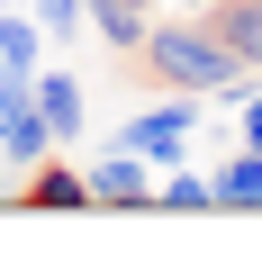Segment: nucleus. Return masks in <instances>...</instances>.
<instances>
[{
	"label": "nucleus",
	"mask_w": 262,
	"mask_h": 262,
	"mask_svg": "<svg viewBox=\"0 0 262 262\" xmlns=\"http://www.w3.org/2000/svg\"><path fill=\"white\" fill-rule=\"evenodd\" d=\"M136 63H145L163 91H199V100H217L226 118L244 108V81H253V73L235 63V46H226L208 18H163L154 36H145V54H136Z\"/></svg>",
	"instance_id": "nucleus-1"
},
{
	"label": "nucleus",
	"mask_w": 262,
	"mask_h": 262,
	"mask_svg": "<svg viewBox=\"0 0 262 262\" xmlns=\"http://www.w3.org/2000/svg\"><path fill=\"white\" fill-rule=\"evenodd\" d=\"M199 108H208L199 91H172L163 108H136L127 127H118V145H136V154L154 163V172H172V163H181V136L199 127Z\"/></svg>",
	"instance_id": "nucleus-2"
},
{
	"label": "nucleus",
	"mask_w": 262,
	"mask_h": 262,
	"mask_svg": "<svg viewBox=\"0 0 262 262\" xmlns=\"http://www.w3.org/2000/svg\"><path fill=\"white\" fill-rule=\"evenodd\" d=\"M154 163L136 154V145H108L100 163H91V199H108V208H145V199H154Z\"/></svg>",
	"instance_id": "nucleus-3"
},
{
	"label": "nucleus",
	"mask_w": 262,
	"mask_h": 262,
	"mask_svg": "<svg viewBox=\"0 0 262 262\" xmlns=\"http://www.w3.org/2000/svg\"><path fill=\"white\" fill-rule=\"evenodd\" d=\"M46 154H54L46 108H36V100H27V108H9V118H0V163H9V172H36Z\"/></svg>",
	"instance_id": "nucleus-4"
},
{
	"label": "nucleus",
	"mask_w": 262,
	"mask_h": 262,
	"mask_svg": "<svg viewBox=\"0 0 262 262\" xmlns=\"http://www.w3.org/2000/svg\"><path fill=\"white\" fill-rule=\"evenodd\" d=\"M81 27H100V46H118V54H145L154 9H136V0H81Z\"/></svg>",
	"instance_id": "nucleus-5"
},
{
	"label": "nucleus",
	"mask_w": 262,
	"mask_h": 262,
	"mask_svg": "<svg viewBox=\"0 0 262 262\" xmlns=\"http://www.w3.org/2000/svg\"><path fill=\"white\" fill-rule=\"evenodd\" d=\"M217 208H262V145H226V163L208 172Z\"/></svg>",
	"instance_id": "nucleus-6"
},
{
	"label": "nucleus",
	"mask_w": 262,
	"mask_h": 262,
	"mask_svg": "<svg viewBox=\"0 0 262 262\" xmlns=\"http://www.w3.org/2000/svg\"><path fill=\"white\" fill-rule=\"evenodd\" d=\"M199 18H208L217 36L235 46V63H244V73H262V0H208Z\"/></svg>",
	"instance_id": "nucleus-7"
},
{
	"label": "nucleus",
	"mask_w": 262,
	"mask_h": 262,
	"mask_svg": "<svg viewBox=\"0 0 262 262\" xmlns=\"http://www.w3.org/2000/svg\"><path fill=\"white\" fill-rule=\"evenodd\" d=\"M18 199L27 208H91V172H73V163H36V181H18Z\"/></svg>",
	"instance_id": "nucleus-8"
},
{
	"label": "nucleus",
	"mask_w": 262,
	"mask_h": 262,
	"mask_svg": "<svg viewBox=\"0 0 262 262\" xmlns=\"http://www.w3.org/2000/svg\"><path fill=\"white\" fill-rule=\"evenodd\" d=\"M36 108H46L54 145H73V136H81V118H91V108H81V81H73V73H36Z\"/></svg>",
	"instance_id": "nucleus-9"
},
{
	"label": "nucleus",
	"mask_w": 262,
	"mask_h": 262,
	"mask_svg": "<svg viewBox=\"0 0 262 262\" xmlns=\"http://www.w3.org/2000/svg\"><path fill=\"white\" fill-rule=\"evenodd\" d=\"M36 54H46V18L0 9V63H9V73H36Z\"/></svg>",
	"instance_id": "nucleus-10"
},
{
	"label": "nucleus",
	"mask_w": 262,
	"mask_h": 262,
	"mask_svg": "<svg viewBox=\"0 0 262 262\" xmlns=\"http://www.w3.org/2000/svg\"><path fill=\"white\" fill-rule=\"evenodd\" d=\"M154 199H163V208H217V199H208V172H190V163H172V172H163Z\"/></svg>",
	"instance_id": "nucleus-11"
},
{
	"label": "nucleus",
	"mask_w": 262,
	"mask_h": 262,
	"mask_svg": "<svg viewBox=\"0 0 262 262\" xmlns=\"http://www.w3.org/2000/svg\"><path fill=\"white\" fill-rule=\"evenodd\" d=\"M36 18H46V36H81V0H36Z\"/></svg>",
	"instance_id": "nucleus-12"
},
{
	"label": "nucleus",
	"mask_w": 262,
	"mask_h": 262,
	"mask_svg": "<svg viewBox=\"0 0 262 262\" xmlns=\"http://www.w3.org/2000/svg\"><path fill=\"white\" fill-rule=\"evenodd\" d=\"M235 145H262V91H244V108H235Z\"/></svg>",
	"instance_id": "nucleus-13"
},
{
	"label": "nucleus",
	"mask_w": 262,
	"mask_h": 262,
	"mask_svg": "<svg viewBox=\"0 0 262 262\" xmlns=\"http://www.w3.org/2000/svg\"><path fill=\"white\" fill-rule=\"evenodd\" d=\"M136 9H163V0H136Z\"/></svg>",
	"instance_id": "nucleus-14"
}]
</instances>
